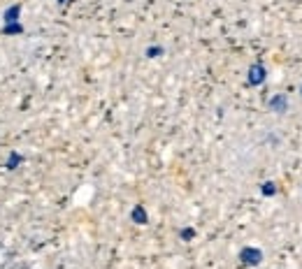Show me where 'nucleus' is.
<instances>
[{
    "instance_id": "obj_1",
    "label": "nucleus",
    "mask_w": 302,
    "mask_h": 269,
    "mask_svg": "<svg viewBox=\"0 0 302 269\" xmlns=\"http://www.w3.org/2000/svg\"><path fill=\"white\" fill-rule=\"evenodd\" d=\"M240 260L242 264H247V267H258L263 262V251L260 248H253V246H244L240 251Z\"/></svg>"
},
{
    "instance_id": "obj_2",
    "label": "nucleus",
    "mask_w": 302,
    "mask_h": 269,
    "mask_svg": "<svg viewBox=\"0 0 302 269\" xmlns=\"http://www.w3.org/2000/svg\"><path fill=\"white\" fill-rule=\"evenodd\" d=\"M265 79H267V70H265V65L263 63H253V65L249 67V77H247L249 86H260Z\"/></svg>"
},
{
    "instance_id": "obj_3",
    "label": "nucleus",
    "mask_w": 302,
    "mask_h": 269,
    "mask_svg": "<svg viewBox=\"0 0 302 269\" xmlns=\"http://www.w3.org/2000/svg\"><path fill=\"white\" fill-rule=\"evenodd\" d=\"M270 111H277V114H284V111H288V98H286L284 93H277L275 98L267 102Z\"/></svg>"
},
{
    "instance_id": "obj_4",
    "label": "nucleus",
    "mask_w": 302,
    "mask_h": 269,
    "mask_svg": "<svg viewBox=\"0 0 302 269\" xmlns=\"http://www.w3.org/2000/svg\"><path fill=\"white\" fill-rule=\"evenodd\" d=\"M130 218H132V223H138V225H147V223H149L147 209H144L142 204H135L132 211H130Z\"/></svg>"
},
{
    "instance_id": "obj_5",
    "label": "nucleus",
    "mask_w": 302,
    "mask_h": 269,
    "mask_svg": "<svg viewBox=\"0 0 302 269\" xmlns=\"http://www.w3.org/2000/svg\"><path fill=\"white\" fill-rule=\"evenodd\" d=\"M19 10H21V7H19V5H14L12 10H7V12H5V21H7V26H10V23H17V21H19V19H17Z\"/></svg>"
},
{
    "instance_id": "obj_6",
    "label": "nucleus",
    "mask_w": 302,
    "mask_h": 269,
    "mask_svg": "<svg viewBox=\"0 0 302 269\" xmlns=\"http://www.w3.org/2000/svg\"><path fill=\"white\" fill-rule=\"evenodd\" d=\"M23 160V156H19L17 151H12L10 153V160H7V170H17V165Z\"/></svg>"
},
{
    "instance_id": "obj_7",
    "label": "nucleus",
    "mask_w": 302,
    "mask_h": 269,
    "mask_svg": "<svg viewBox=\"0 0 302 269\" xmlns=\"http://www.w3.org/2000/svg\"><path fill=\"white\" fill-rule=\"evenodd\" d=\"M260 190H263V195H267V198H272V195H275V193H277V183H275V181H265Z\"/></svg>"
},
{
    "instance_id": "obj_8",
    "label": "nucleus",
    "mask_w": 302,
    "mask_h": 269,
    "mask_svg": "<svg viewBox=\"0 0 302 269\" xmlns=\"http://www.w3.org/2000/svg\"><path fill=\"white\" fill-rule=\"evenodd\" d=\"M179 235H181V239H184V242H191L193 237H195V230H193V227H184Z\"/></svg>"
},
{
    "instance_id": "obj_9",
    "label": "nucleus",
    "mask_w": 302,
    "mask_h": 269,
    "mask_svg": "<svg viewBox=\"0 0 302 269\" xmlns=\"http://www.w3.org/2000/svg\"><path fill=\"white\" fill-rule=\"evenodd\" d=\"M160 54H163V47H149V49H147L149 58H158Z\"/></svg>"
},
{
    "instance_id": "obj_10",
    "label": "nucleus",
    "mask_w": 302,
    "mask_h": 269,
    "mask_svg": "<svg viewBox=\"0 0 302 269\" xmlns=\"http://www.w3.org/2000/svg\"><path fill=\"white\" fill-rule=\"evenodd\" d=\"M58 3H60V5H63V3H68V0H58Z\"/></svg>"
},
{
    "instance_id": "obj_11",
    "label": "nucleus",
    "mask_w": 302,
    "mask_h": 269,
    "mask_svg": "<svg viewBox=\"0 0 302 269\" xmlns=\"http://www.w3.org/2000/svg\"><path fill=\"white\" fill-rule=\"evenodd\" d=\"M300 95H302V84H300Z\"/></svg>"
}]
</instances>
